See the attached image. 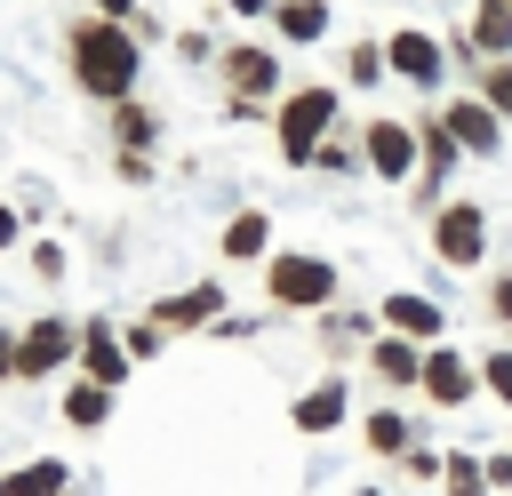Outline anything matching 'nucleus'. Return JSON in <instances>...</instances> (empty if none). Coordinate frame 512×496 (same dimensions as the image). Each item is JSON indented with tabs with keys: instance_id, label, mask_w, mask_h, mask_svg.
Instances as JSON below:
<instances>
[{
	"instance_id": "30",
	"label": "nucleus",
	"mask_w": 512,
	"mask_h": 496,
	"mask_svg": "<svg viewBox=\"0 0 512 496\" xmlns=\"http://www.w3.org/2000/svg\"><path fill=\"white\" fill-rule=\"evenodd\" d=\"M128 352H136V360H152V352H160V320H144V328L128 336Z\"/></svg>"
},
{
	"instance_id": "31",
	"label": "nucleus",
	"mask_w": 512,
	"mask_h": 496,
	"mask_svg": "<svg viewBox=\"0 0 512 496\" xmlns=\"http://www.w3.org/2000/svg\"><path fill=\"white\" fill-rule=\"evenodd\" d=\"M96 16H112V24H136V0H96Z\"/></svg>"
},
{
	"instance_id": "3",
	"label": "nucleus",
	"mask_w": 512,
	"mask_h": 496,
	"mask_svg": "<svg viewBox=\"0 0 512 496\" xmlns=\"http://www.w3.org/2000/svg\"><path fill=\"white\" fill-rule=\"evenodd\" d=\"M328 120H336V96H328V88H296V96L280 104V152H288V168H304V160L320 152Z\"/></svg>"
},
{
	"instance_id": "28",
	"label": "nucleus",
	"mask_w": 512,
	"mask_h": 496,
	"mask_svg": "<svg viewBox=\"0 0 512 496\" xmlns=\"http://www.w3.org/2000/svg\"><path fill=\"white\" fill-rule=\"evenodd\" d=\"M400 464H408V472H416V480H440V464H448V456H432V448H408V456H400Z\"/></svg>"
},
{
	"instance_id": "21",
	"label": "nucleus",
	"mask_w": 512,
	"mask_h": 496,
	"mask_svg": "<svg viewBox=\"0 0 512 496\" xmlns=\"http://www.w3.org/2000/svg\"><path fill=\"white\" fill-rule=\"evenodd\" d=\"M104 416H112V392H104V384H72V392H64V424L104 432Z\"/></svg>"
},
{
	"instance_id": "20",
	"label": "nucleus",
	"mask_w": 512,
	"mask_h": 496,
	"mask_svg": "<svg viewBox=\"0 0 512 496\" xmlns=\"http://www.w3.org/2000/svg\"><path fill=\"white\" fill-rule=\"evenodd\" d=\"M264 240H272V216L264 208H240L224 224V256H264Z\"/></svg>"
},
{
	"instance_id": "22",
	"label": "nucleus",
	"mask_w": 512,
	"mask_h": 496,
	"mask_svg": "<svg viewBox=\"0 0 512 496\" xmlns=\"http://www.w3.org/2000/svg\"><path fill=\"white\" fill-rule=\"evenodd\" d=\"M440 496H488V464L480 456H448L440 464Z\"/></svg>"
},
{
	"instance_id": "7",
	"label": "nucleus",
	"mask_w": 512,
	"mask_h": 496,
	"mask_svg": "<svg viewBox=\"0 0 512 496\" xmlns=\"http://www.w3.org/2000/svg\"><path fill=\"white\" fill-rule=\"evenodd\" d=\"M80 368H88V384L112 392V384H128V344H120L104 320H88V328H80Z\"/></svg>"
},
{
	"instance_id": "35",
	"label": "nucleus",
	"mask_w": 512,
	"mask_h": 496,
	"mask_svg": "<svg viewBox=\"0 0 512 496\" xmlns=\"http://www.w3.org/2000/svg\"><path fill=\"white\" fill-rule=\"evenodd\" d=\"M8 240H16V208L0 200V248H8Z\"/></svg>"
},
{
	"instance_id": "18",
	"label": "nucleus",
	"mask_w": 512,
	"mask_h": 496,
	"mask_svg": "<svg viewBox=\"0 0 512 496\" xmlns=\"http://www.w3.org/2000/svg\"><path fill=\"white\" fill-rule=\"evenodd\" d=\"M360 440H368V456H408V448H416V424H408L400 408H376Z\"/></svg>"
},
{
	"instance_id": "16",
	"label": "nucleus",
	"mask_w": 512,
	"mask_h": 496,
	"mask_svg": "<svg viewBox=\"0 0 512 496\" xmlns=\"http://www.w3.org/2000/svg\"><path fill=\"white\" fill-rule=\"evenodd\" d=\"M272 24H280V40H296V48H304V40H320V32H328V0H280V8H272Z\"/></svg>"
},
{
	"instance_id": "10",
	"label": "nucleus",
	"mask_w": 512,
	"mask_h": 496,
	"mask_svg": "<svg viewBox=\"0 0 512 496\" xmlns=\"http://www.w3.org/2000/svg\"><path fill=\"white\" fill-rule=\"evenodd\" d=\"M384 328H392V336H440V328H448V312H440L432 296L400 288V296H384Z\"/></svg>"
},
{
	"instance_id": "32",
	"label": "nucleus",
	"mask_w": 512,
	"mask_h": 496,
	"mask_svg": "<svg viewBox=\"0 0 512 496\" xmlns=\"http://www.w3.org/2000/svg\"><path fill=\"white\" fill-rule=\"evenodd\" d=\"M488 488H512V456H488Z\"/></svg>"
},
{
	"instance_id": "17",
	"label": "nucleus",
	"mask_w": 512,
	"mask_h": 496,
	"mask_svg": "<svg viewBox=\"0 0 512 496\" xmlns=\"http://www.w3.org/2000/svg\"><path fill=\"white\" fill-rule=\"evenodd\" d=\"M224 80H232V96L256 104V96L272 88V56H264V48H232V56H224Z\"/></svg>"
},
{
	"instance_id": "8",
	"label": "nucleus",
	"mask_w": 512,
	"mask_h": 496,
	"mask_svg": "<svg viewBox=\"0 0 512 496\" xmlns=\"http://www.w3.org/2000/svg\"><path fill=\"white\" fill-rule=\"evenodd\" d=\"M152 320H160V328H208V320H224V288L200 280V288H184V296H160Z\"/></svg>"
},
{
	"instance_id": "34",
	"label": "nucleus",
	"mask_w": 512,
	"mask_h": 496,
	"mask_svg": "<svg viewBox=\"0 0 512 496\" xmlns=\"http://www.w3.org/2000/svg\"><path fill=\"white\" fill-rule=\"evenodd\" d=\"M224 8H240V16H272V0H224Z\"/></svg>"
},
{
	"instance_id": "36",
	"label": "nucleus",
	"mask_w": 512,
	"mask_h": 496,
	"mask_svg": "<svg viewBox=\"0 0 512 496\" xmlns=\"http://www.w3.org/2000/svg\"><path fill=\"white\" fill-rule=\"evenodd\" d=\"M360 496H384V488H360Z\"/></svg>"
},
{
	"instance_id": "23",
	"label": "nucleus",
	"mask_w": 512,
	"mask_h": 496,
	"mask_svg": "<svg viewBox=\"0 0 512 496\" xmlns=\"http://www.w3.org/2000/svg\"><path fill=\"white\" fill-rule=\"evenodd\" d=\"M112 136H120V152L152 144V112H144V104H120V112H112Z\"/></svg>"
},
{
	"instance_id": "2",
	"label": "nucleus",
	"mask_w": 512,
	"mask_h": 496,
	"mask_svg": "<svg viewBox=\"0 0 512 496\" xmlns=\"http://www.w3.org/2000/svg\"><path fill=\"white\" fill-rule=\"evenodd\" d=\"M264 296L288 304V312H320V304L336 296V264H328V256H272Z\"/></svg>"
},
{
	"instance_id": "13",
	"label": "nucleus",
	"mask_w": 512,
	"mask_h": 496,
	"mask_svg": "<svg viewBox=\"0 0 512 496\" xmlns=\"http://www.w3.org/2000/svg\"><path fill=\"white\" fill-rule=\"evenodd\" d=\"M472 384H480V376H472L456 352H424V392H432L440 408H464V400H472Z\"/></svg>"
},
{
	"instance_id": "9",
	"label": "nucleus",
	"mask_w": 512,
	"mask_h": 496,
	"mask_svg": "<svg viewBox=\"0 0 512 496\" xmlns=\"http://www.w3.org/2000/svg\"><path fill=\"white\" fill-rule=\"evenodd\" d=\"M368 168L376 176H408L416 168V136L400 120H368Z\"/></svg>"
},
{
	"instance_id": "14",
	"label": "nucleus",
	"mask_w": 512,
	"mask_h": 496,
	"mask_svg": "<svg viewBox=\"0 0 512 496\" xmlns=\"http://www.w3.org/2000/svg\"><path fill=\"white\" fill-rule=\"evenodd\" d=\"M288 424H296V432H312V440H320V432H336V424H344V384H336V376H328V384H312V392L288 408Z\"/></svg>"
},
{
	"instance_id": "6",
	"label": "nucleus",
	"mask_w": 512,
	"mask_h": 496,
	"mask_svg": "<svg viewBox=\"0 0 512 496\" xmlns=\"http://www.w3.org/2000/svg\"><path fill=\"white\" fill-rule=\"evenodd\" d=\"M384 56H392V72H400V80H416V88H440V72H448V64H440V40H432V32H416V24H408V32H392V40H384Z\"/></svg>"
},
{
	"instance_id": "12",
	"label": "nucleus",
	"mask_w": 512,
	"mask_h": 496,
	"mask_svg": "<svg viewBox=\"0 0 512 496\" xmlns=\"http://www.w3.org/2000/svg\"><path fill=\"white\" fill-rule=\"evenodd\" d=\"M440 120H448V136H456V144H472V152H496V136H504V128H496V112H488L480 96L440 104Z\"/></svg>"
},
{
	"instance_id": "33",
	"label": "nucleus",
	"mask_w": 512,
	"mask_h": 496,
	"mask_svg": "<svg viewBox=\"0 0 512 496\" xmlns=\"http://www.w3.org/2000/svg\"><path fill=\"white\" fill-rule=\"evenodd\" d=\"M0 376H16V328H0Z\"/></svg>"
},
{
	"instance_id": "27",
	"label": "nucleus",
	"mask_w": 512,
	"mask_h": 496,
	"mask_svg": "<svg viewBox=\"0 0 512 496\" xmlns=\"http://www.w3.org/2000/svg\"><path fill=\"white\" fill-rule=\"evenodd\" d=\"M32 272H40V280H64V248L40 240V248H32Z\"/></svg>"
},
{
	"instance_id": "19",
	"label": "nucleus",
	"mask_w": 512,
	"mask_h": 496,
	"mask_svg": "<svg viewBox=\"0 0 512 496\" xmlns=\"http://www.w3.org/2000/svg\"><path fill=\"white\" fill-rule=\"evenodd\" d=\"M472 48H480V56H504V48H512V0H480V16H472Z\"/></svg>"
},
{
	"instance_id": "1",
	"label": "nucleus",
	"mask_w": 512,
	"mask_h": 496,
	"mask_svg": "<svg viewBox=\"0 0 512 496\" xmlns=\"http://www.w3.org/2000/svg\"><path fill=\"white\" fill-rule=\"evenodd\" d=\"M64 56H72V80H80L88 96H104V104L136 88V40H128V24H112V16L72 24V32H64Z\"/></svg>"
},
{
	"instance_id": "15",
	"label": "nucleus",
	"mask_w": 512,
	"mask_h": 496,
	"mask_svg": "<svg viewBox=\"0 0 512 496\" xmlns=\"http://www.w3.org/2000/svg\"><path fill=\"white\" fill-rule=\"evenodd\" d=\"M64 488H72L64 456H40V464H16V472H0V496H64Z\"/></svg>"
},
{
	"instance_id": "4",
	"label": "nucleus",
	"mask_w": 512,
	"mask_h": 496,
	"mask_svg": "<svg viewBox=\"0 0 512 496\" xmlns=\"http://www.w3.org/2000/svg\"><path fill=\"white\" fill-rule=\"evenodd\" d=\"M64 360H80V328L64 320V312H48V320H32L24 336H16V376L32 384V376H56Z\"/></svg>"
},
{
	"instance_id": "24",
	"label": "nucleus",
	"mask_w": 512,
	"mask_h": 496,
	"mask_svg": "<svg viewBox=\"0 0 512 496\" xmlns=\"http://www.w3.org/2000/svg\"><path fill=\"white\" fill-rule=\"evenodd\" d=\"M384 64H392V56H384V48H368V40H360V48H352V56H344V80H352V88H368V80H376V72H384Z\"/></svg>"
},
{
	"instance_id": "25",
	"label": "nucleus",
	"mask_w": 512,
	"mask_h": 496,
	"mask_svg": "<svg viewBox=\"0 0 512 496\" xmlns=\"http://www.w3.org/2000/svg\"><path fill=\"white\" fill-rule=\"evenodd\" d=\"M480 104H488V112H512V64H496V72L480 80Z\"/></svg>"
},
{
	"instance_id": "29",
	"label": "nucleus",
	"mask_w": 512,
	"mask_h": 496,
	"mask_svg": "<svg viewBox=\"0 0 512 496\" xmlns=\"http://www.w3.org/2000/svg\"><path fill=\"white\" fill-rule=\"evenodd\" d=\"M488 312L512 328V272H496V288H488Z\"/></svg>"
},
{
	"instance_id": "5",
	"label": "nucleus",
	"mask_w": 512,
	"mask_h": 496,
	"mask_svg": "<svg viewBox=\"0 0 512 496\" xmlns=\"http://www.w3.org/2000/svg\"><path fill=\"white\" fill-rule=\"evenodd\" d=\"M480 248H488V216L472 200H456V208L432 216V256L440 264H480Z\"/></svg>"
},
{
	"instance_id": "11",
	"label": "nucleus",
	"mask_w": 512,
	"mask_h": 496,
	"mask_svg": "<svg viewBox=\"0 0 512 496\" xmlns=\"http://www.w3.org/2000/svg\"><path fill=\"white\" fill-rule=\"evenodd\" d=\"M368 368H376L384 384H424V352H416V336H392V328L368 344Z\"/></svg>"
},
{
	"instance_id": "26",
	"label": "nucleus",
	"mask_w": 512,
	"mask_h": 496,
	"mask_svg": "<svg viewBox=\"0 0 512 496\" xmlns=\"http://www.w3.org/2000/svg\"><path fill=\"white\" fill-rule=\"evenodd\" d=\"M480 384H488L496 400H512V352H488V360H480Z\"/></svg>"
}]
</instances>
